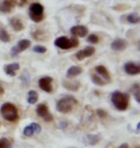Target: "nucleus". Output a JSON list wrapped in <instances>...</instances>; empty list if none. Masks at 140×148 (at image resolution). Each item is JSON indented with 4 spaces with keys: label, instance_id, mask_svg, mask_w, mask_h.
Here are the masks:
<instances>
[{
    "label": "nucleus",
    "instance_id": "15",
    "mask_svg": "<svg viewBox=\"0 0 140 148\" xmlns=\"http://www.w3.org/2000/svg\"><path fill=\"white\" fill-rule=\"evenodd\" d=\"M127 45H128V43H127L126 40L122 38H117L111 43V49L114 50V51H123V50L126 49Z\"/></svg>",
    "mask_w": 140,
    "mask_h": 148
},
{
    "label": "nucleus",
    "instance_id": "19",
    "mask_svg": "<svg viewBox=\"0 0 140 148\" xmlns=\"http://www.w3.org/2000/svg\"><path fill=\"white\" fill-rule=\"evenodd\" d=\"M101 140L100 135H90L88 134L85 138V143L88 145H95Z\"/></svg>",
    "mask_w": 140,
    "mask_h": 148
},
{
    "label": "nucleus",
    "instance_id": "21",
    "mask_svg": "<svg viewBox=\"0 0 140 148\" xmlns=\"http://www.w3.org/2000/svg\"><path fill=\"white\" fill-rule=\"evenodd\" d=\"M37 99H39V94H37L35 90H31L28 93V97H27V102L29 104H35Z\"/></svg>",
    "mask_w": 140,
    "mask_h": 148
},
{
    "label": "nucleus",
    "instance_id": "7",
    "mask_svg": "<svg viewBox=\"0 0 140 148\" xmlns=\"http://www.w3.org/2000/svg\"><path fill=\"white\" fill-rule=\"evenodd\" d=\"M36 112H37V114L39 115L40 118H42L45 121L50 122V121H53V116L49 112L48 107H47V105L43 104V103H41V104L37 105Z\"/></svg>",
    "mask_w": 140,
    "mask_h": 148
},
{
    "label": "nucleus",
    "instance_id": "31",
    "mask_svg": "<svg viewBox=\"0 0 140 148\" xmlns=\"http://www.w3.org/2000/svg\"><path fill=\"white\" fill-rule=\"evenodd\" d=\"M4 93V89H3V88L0 86V95H1V94H3Z\"/></svg>",
    "mask_w": 140,
    "mask_h": 148
},
{
    "label": "nucleus",
    "instance_id": "30",
    "mask_svg": "<svg viewBox=\"0 0 140 148\" xmlns=\"http://www.w3.org/2000/svg\"><path fill=\"white\" fill-rule=\"evenodd\" d=\"M118 148H129V145L127 143H123V144H121Z\"/></svg>",
    "mask_w": 140,
    "mask_h": 148
},
{
    "label": "nucleus",
    "instance_id": "9",
    "mask_svg": "<svg viewBox=\"0 0 140 148\" xmlns=\"http://www.w3.org/2000/svg\"><path fill=\"white\" fill-rule=\"evenodd\" d=\"M94 53H95V49L93 47H91V46L85 47V49H82L81 51L76 53V58H77L78 60H82V59H85V58L91 56Z\"/></svg>",
    "mask_w": 140,
    "mask_h": 148
},
{
    "label": "nucleus",
    "instance_id": "33",
    "mask_svg": "<svg viewBox=\"0 0 140 148\" xmlns=\"http://www.w3.org/2000/svg\"><path fill=\"white\" fill-rule=\"evenodd\" d=\"M136 148H140V147H139V146H137V147H136Z\"/></svg>",
    "mask_w": 140,
    "mask_h": 148
},
{
    "label": "nucleus",
    "instance_id": "14",
    "mask_svg": "<svg viewBox=\"0 0 140 148\" xmlns=\"http://www.w3.org/2000/svg\"><path fill=\"white\" fill-rule=\"evenodd\" d=\"M15 6V0H3L0 3V12H10Z\"/></svg>",
    "mask_w": 140,
    "mask_h": 148
},
{
    "label": "nucleus",
    "instance_id": "3",
    "mask_svg": "<svg viewBox=\"0 0 140 148\" xmlns=\"http://www.w3.org/2000/svg\"><path fill=\"white\" fill-rule=\"evenodd\" d=\"M0 114L2 115V116L6 121L11 122L17 121L18 119V112L17 107L10 102H6L1 106V108H0Z\"/></svg>",
    "mask_w": 140,
    "mask_h": 148
},
{
    "label": "nucleus",
    "instance_id": "23",
    "mask_svg": "<svg viewBox=\"0 0 140 148\" xmlns=\"http://www.w3.org/2000/svg\"><path fill=\"white\" fill-rule=\"evenodd\" d=\"M132 93L133 97H135L136 101L140 102V87H139V85L137 83H135L132 87Z\"/></svg>",
    "mask_w": 140,
    "mask_h": 148
},
{
    "label": "nucleus",
    "instance_id": "6",
    "mask_svg": "<svg viewBox=\"0 0 140 148\" xmlns=\"http://www.w3.org/2000/svg\"><path fill=\"white\" fill-rule=\"evenodd\" d=\"M31 46V41L29 39H21L18 41V43L15 46H14L11 49V53L12 56H17L19 55L21 52L25 51Z\"/></svg>",
    "mask_w": 140,
    "mask_h": 148
},
{
    "label": "nucleus",
    "instance_id": "1",
    "mask_svg": "<svg viewBox=\"0 0 140 148\" xmlns=\"http://www.w3.org/2000/svg\"><path fill=\"white\" fill-rule=\"evenodd\" d=\"M78 104V100L72 96H65L57 102V110L62 114L71 112L74 107Z\"/></svg>",
    "mask_w": 140,
    "mask_h": 148
},
{
    "label": "nucleus",
    "instance_id": "32",
    "mask_svg": "<svg viewBox=\"0 0 140 148\" xmlns=\"http://www.w3.org/2000/svg\"><path fill=\"white\" fill-rule=\"evenodd\" d=\"M139 126H140V123L137 124V127H136V130H137V132L139 131Z\"/></svg>",
    "mask_w": 140,
    "mask_h": 148
},
{
    "label": "nucleus",
    "instance_id": "18",
    "mask_svg": "<svg viewBox=\"0 0 140 148\" xmlns=\"http://www.w3.org/2000/svg\"><path fill=\"white\" fill-rule=\"evenodd\" d=\"M62 85H63V87H64L65 89L70 90V91H74V92L78 91L79 88H80V82H78V81L63 80L62 81Z\"/></svg>",
    "mask_w": 140,
    "mask_h": 148
},
{
    "label": "nucleus",
    "instance_id": "26",
    "mask_svg": "<svg viewBox=\"0 0 140 148\" xmlns=\"http://www.w3.org/2000/svg\"><path fill=\"white\" fill-rule=\"evenodd\" d=\"M11 141L8 138H0V148H11Z\"/></svg>",
    "mask_w": 140,
    "mask_h": 148
},
{
    "label": "nucleus",
    "instance_id": "11",
    "mask_svg": "<svg viewBox=\"0 0 140 148\" xmlns=\"http://www.w3.org/2000/svg\"><path fill=\"white\" fill-rule=\"evenodd\" d=\"M124 70L130 75H135L140 73V66L133 62H128L124 66Z\"/></svg>",
    "mask_w": 140,
    "mask_h": 148
},
{
    "label": "nucleus",
    "instance_id": "17",
    "mask_svg": "<svg viewBox=\"0 0 140 148\" xmlns=\"http://www.w3.org/2000/svg\"><path fill=\"white\" fill-rule=\"evenodd\" d=\"M10 24L12 28L14 29L15 32H19V31H22L24 29V24L19 18L17 17H12L10 19Z\"/></svg>",
    "mask_w": 140,
    "mask_h": 148
},
{
    "label": "nucleus",
    "instance_id": "20",
    "mask_svg": "<svg viewBox=\"0 0 140 148\" xmlns=\"http://www.w3.org/2000/svg\"><path fill=\"white\" fill-rule=\"evenodd\" d=\"M82 73V69L79 66H71L68 70H67V73H66V77L68 78H72V77H75L77 75H81Z\"/></svg>",
    "mask_w": 140,
    "mask_h": 148
},
{
    "label": "nucleus",
    "instance_id": "27",
    "mask_svg": "<svg viewBox=\"0 0 140 148\" xmlns=\"http://www.w3.org/2000/svg\"><path fill=\"white\" fill-rule=\"evenodd\" d=\"M33 51L36 52V53H46L47 49L44 46L37 45V46H35L33 48Z\"/></svg>",
    "mask_w": 140,
    "mask_h": 148
},
{
    "label": "nucleus",
    "instance_id": "29",
    "mask_svg": "<svg viewBox=\"0 0 140 148\" xmlns=\"http://www.w3.org/2000/svg\"><path fill=\"white\" fill-rule=\"evenodd\" d=\"M97 115L100 116V118L104 119L106 118V116H107V113L105 111V110H101V109H98L97 110Z\"/></svg>",
    "mask_w": 140,
    "mask_h": 148
},
{
    "label": "nucleus",
    "instance_id": "8",
    "mask_svg": "<svg viewBox=\"0 0 140 148\" xmlns=\"http://www.w3.org/2000/svg\"><path fill=\"white\" fill-rule=\"evenodd\" d=\"M52 81L53 78L51 77H41L39 80V86L41 90H43L46 93H52Z\"/></svg>",
    "mask_w": 140,
    "mask_h": 148
},
{
    "label": "nucleus",
    "instance_id": "22",
    "mask_svg": "<svg viewBox=\"0 0 140 148\" xmlns=\"http://www.w3.org/2000/svg\"><path fill=\"white\" fill-rule=\"evenodd\" d=\"M91 79H92V82L98 85V86H104V85H106L107 83V81H105L103 78L100 77L98 75H91Z\"/></svg>",
    "mask_w": 140,
    "mask_h": 148
},
{
    "label": "nucleus",
    "instance_id": "12",
    "mask_svg": "<svg viewBox=\"0 0 140 148\" xmlns=\"http://www.w3.org/2000/svg\"><path fill=\"white\" fill-rule=\"evenodd\" d=\"M70 33H71L74 36L79 37H85L88 33V30L87 27L82 26V25H79V26H74L70 29Z\"/></svg>",
    "mask_w": 140,
    "mask_h": 148
},
{
    "label": "nucleus",
    "instance_id": "10",
    "mask_svg": "<svg viewBox=\"0 0 140 148\" xmlns=\"http://www.w3.org/2000/svg\"><path fill=\"white\" fill-rule=\"evenodd\" d=\"M41 131V127L40 124L37 123H35V122H33V123L29 124L28 126H26L24 128L23 130V134L25 135L26 137H32L33 135L37 134V133H40V132Z\"/></svg>",
    "mask_w": 140,
    "mask_h": 148
},
{
    "label": "nucleus",
    "instance_id": "5",
    "mask_svg": "<svg viewBox=\"0 0 140 148\" xmlns=\"http://www.w3.org/2000/svg\"><path fill=\"white\" fill-rule=\"evenodd\" d=\"M79 45V41L76 37L73 38H67L65 36H60L55 40V46L59 47L60 49L68 50L70 48H76Z\"/></svg>",
    "mask_w": 140,
    "mask_h": 148
},
{
    "label": "nucleus",
    "instance_id": "24",
    "mask_svg": "<svg viewBox=\"0 0 140 148\" xmlns=\"http://www.w3.org/2000/svg\"><path fill=\"white\" fill-rule=\"evenodd\" d=\"M0 40L3 42L10 41V36H9L8 32L3 27H0Z\"/></svg>",
    "mask_w": 140,
    "mask_h": 148
},
{
    "label": "nucleus",
    "instance_id": "28",
    "mask_svg": "<svg viewBox=\"0 0 140 148\" xmlns=\"http://www.w3.org/2000/svg\"><path fill=\"white\" fill-rule=\"evenodd\" d=\"M87 41L92 44H96L99 41V37H98L96 34H90V36L87 37Z\"/></svg>",
    "mask_w": 140,
    "mask_h": 148
},
{
    "label": "nucleus",
    "instance_id": "16",
    "mask_svg": "<svg viewBox=\"0 0 140 148\" xmlns=\"http://www.w3.org/2000/svg\"><path fill=\"white\" fill-rule=\"evenodd\" d=\"M19 64L18 63H11V64H7L4 66V71L5 73L7 74L10 77H15V73L19 69Z\"/></svg>",
    "mask_w": 140,
    "mask_h": 148
},
{
    "label": "nucleus",
    "instance_id": "13",
    "mask_svg": "<svg viewBox=\"0 0 140 148\" xmlns=\"http://www.w3.org/2000/svg\"><path fill=\"white\" fill-rule=\"evenodd\" d=\"M95 71H96V73L98 74V75H99L100 77L103 78L105 81H107V82L110 81V73H109L107 69L105 67V66H102V65L96 66V67H95Z\"/></svg>",
    "mask_w": 140,
    "mask_h": 148
},
{
    "label": "nucleus",
    "instance_id": "4",
    "mask_svg": "<svg viewBox=\"0 0 140 148\" xmlns=\"http://www.w3.org/2000/svg\"><path fill=\"white\" fill-rule=\"evenodd\" d=\"M43 12H44V8L43 6L40 4V3H33L30 5L29 7V15L30 18L34 22H39L43 20Z\"/></svg>",
    "mask_w": 140,
    "mask_h": 148
},
{
    "label": "nucleus",
    "instance_id": "2",
    "mask_svg": "<svg viewBox=\"0 0 140 148\" xmlns=\"http://www.w3.org/2000/svg\"><path fill=\"white\" fill-rule=\"evenodd\" d=\"M111 102L119 111H125L129 106V97L119 91H115L111 95Z\"/></svg>",
    "mask_w": 140,
    "mask_h": 148
},
{
    "label": "nucleus",
    "instance_id": "25",
    "mask_svg": "<svg viewBox=\"0 0 140 148\" xmlns=\"http://www.w3.org/2000/svg\"><path fill=\"white\" fill-rule=\"evenodd\" d=\"M127 20H128V22L130 24H136L139 22L140 18L137 14H130L127 16Z\"/></svg>",
    "mask_w": 140,
    "mask_h": 148
}]
</instances>
